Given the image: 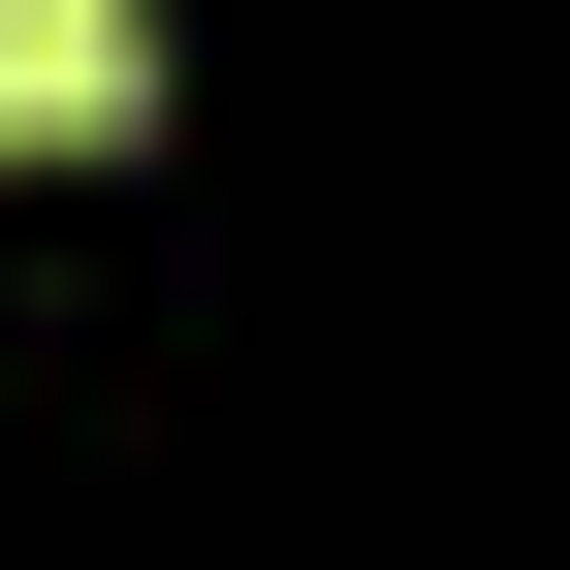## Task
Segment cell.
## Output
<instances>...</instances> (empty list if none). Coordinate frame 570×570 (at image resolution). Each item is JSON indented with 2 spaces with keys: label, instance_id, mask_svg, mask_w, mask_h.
<instances>
[{
  "label": "cell",
  "instance_id": "6da1fadb",
  "mask_svg": "<svg viewBox=\"0 0 570 570\" xmlns=\"http://www.w3.org/2000/svg\"><path fill=\"white\" fill-rule=\"evenodd\" d=\"M159 127V0H0V159H127Z\"/></svg>",
  "mask_w": 570,
  "mask_h": 570
}]
</instances>
